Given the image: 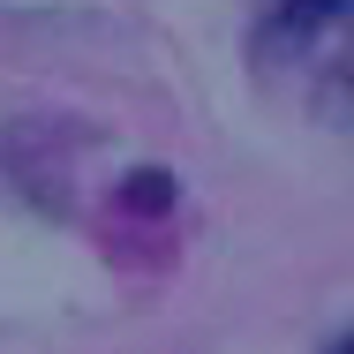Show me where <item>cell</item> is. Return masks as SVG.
I'll list each match as a JSON object with an SVG mask.
<instances>
[{
    "mask_svg": "<svg viewBox=\"0 0 354 354\" xmlns=\"http://www.w3.org/2000/svg\"><path fill=\"white\" fill-rule=\"evenodd\" d=\"M324 354H354V347H347V339H332V347H324Z\"/></svg>",
    "mask_w": 354,
    "mask_h": 354,
    "instance_id": "1",
    "label": "cell"
}]
</instances>
